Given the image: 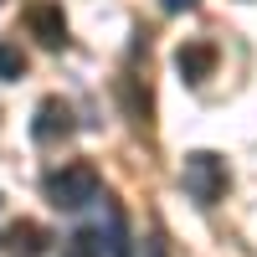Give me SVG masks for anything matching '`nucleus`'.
Returning <instances> with one entry per match:
<instances>
[{
	"label": "nucleus",
	"mask_w": 257,
	"mask_h": 257,
	"mask_svg": "<svg viewBox=\"0 0 257 257\" xmlns=\"http://www.w3.org/2000/svg\"><path fill=\"white\" fill-rule=\"evenodd\" d=\"M180 185H185V196L196 206H216L226 196V185H231V170H226L221 155L196 149V155H185V165H180Z\"/></svg>",
	"instance_id": "1"
},
{
	"label": "nucleus",
	"mask_w": 257,
	"mask_h": 257,
	"mask_svg": "<svg viewBox=\"0 0 257 257\" xmlns=\"http://www.w3.org/2000/svg\"><path fill=\"white\" fill-rule=\"evenodd\" d=\"M103 196V180H98V170L93 165H62V170H52L47 175V201L57 206V211H82V206H93Z\"/></svg>",
	"instance_id": "2"
},
{
	"label": "nucleus",
	"mask_w": 257,
	"mask_h": 257,
	"mask_svg": "<svg viewBox=\"0 0 257 257\" xmlns=\"http://www.w3.org/2000/svg\"><path fill=\"white\" fill-rule=\"evenodd\" d=\"M72 134V108L62 98H47L36 108V118H31V139L36 144H57V139H67Z\"/></svg>",
	"instance_id": "3"
},
{
	"label": "nucleus",
	"mask_w": 257,
	"mask_h": 257,
	"mask_svg": "<svg viewBox=\"0 0 257 257\" xmlns=\"http://www.w3.org/2000/svg\"><path fill=\"white\" fill-rule=\"evenodd\" d=\"M26 26H31V36L41 41V47H52V52L67 41V21H62V6H47V0L26 6Z\"/></svg>",
	"instance_id": "4"
},
{
	"label": "nucleus",
	"mask_w": 257,
	"mask_h": 257,
	"mask_svg": "<svg viewBox=\"0 0 257 257\" xmlns=\"http://www.w3.org/2000/svg\"><path fill=\"white\" fill-rule=\"evenodd\" d=\"M175 67L185 82H206L211 72H216V47L211 41H185V47L175 52Z\"/></svg>",
	"instance_id": "5"
},
{
	"label": "nucleus",
	"mask_w": 257,
	"mask_h": 257,
	"mask_svg": "<svg viewBox=\"0 0 257 257\" xmlns=\"http://www.w3.org/2000/svg\"><path fill=\"white\" fill-rule=\"evenodd\" d=\"M0 247H6V252H26V257H36L41 247H47V231H41L36 221H16V226L0 231Z\"/></svg>",
	"instance_id": "6"
},
{
	"label": "nucleus",
	"mask_w": 257,
	"mask_h": 257,
	"mask_svg": "<svg viewBox=\"0 0 257 257\" xmlns=\"http://www.w3.org/2000/svg\"><path fill=\"white\" fill-rule=\"evenodd\" d=\"M62 257H103V237L98 231H77V237H67Z\"/></svg>",
	"instance_id": "7"
},
{
	"label": "nucleus",
	"mask_w": 257,
	"mask_h": 257,
	"mask_svg": "<svg viewBox=\"0 0 257 257\" xmlns=\"http://www.w3.org/2000/svg\"><path fill=\"white\" fill-rule=\"evenodd\" d=\"M21 72H26V57H21V47L0 41V82H16Z\"/></svg>",
	"instance_id": "8"
},
{
	"label": "nucleus",
	"mask_w": 257,
	"mask_h": 257,
	"mask_svg": "<svg viewBox=\"0 0 257 257\" xmlns=\"http://www.w3.org/2000/svg\"><path fill=\"white\" fill-rule=\"evenodd\" d=\"M190 6H196V0H165V11H170V16H175V11H190Z\"/></svg>",
	"instance_id": "9"
},
{
	"label": "nucleus",
	"mask_w": 257,
	"mask_h": 257,
	"mask_svg": "<svg viewBox=\"0 0 257 257\" xmlns=\"http://www.w3.org/2000/svg\"><path fill=\"white\" fill-rule=\"evenodd\" d=\"M0 206H6V201H0Z\"/></svg>",
	"instance_id": "10"
}]
</instances>
